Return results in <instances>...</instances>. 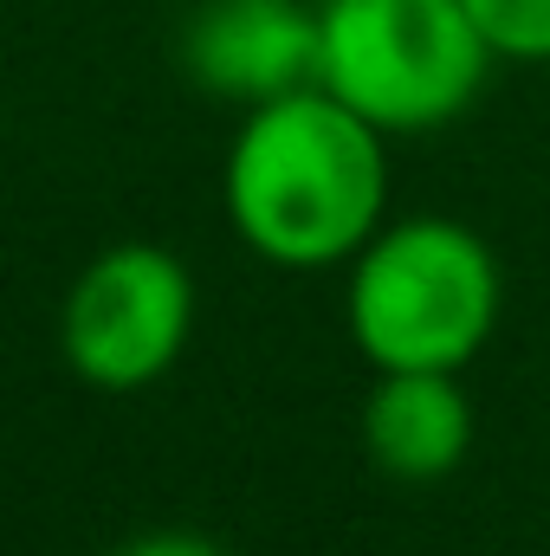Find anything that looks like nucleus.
Returning a JSON list of instances; mask_svg holds the SVG:
<instances>
[{
	"label": "nucleus",
	"instance_id": "7",
	"mask_svg": "<svg viewBox=\"0 0 550 556\" xmlns=\"http://www.w3.org/2000/svg\"><path fill=\"white\" fill-rule=\"evenodd\" d=\"M499 59H550V0H460Z\"/></svg>",
	"mask_w": 550,
	"mask_h": 556
},
{
	"label": "nucleus",
	"instance_id": "3",
	"mask_svg": "<svg viewBox=\"0 0 550 556\" xmlns=\"http://www.w3.org/2000/svg\"><path fill=\"white\" fill-rule=\"evenodd\" d=\"M492 59L460 0H317V85L383 137L453 124Z\"/></svg>",
	"mask_w": 550,
	"mask_h": 556
},
{
	"label": "nucleus",
	"instance_id": "5",
	"mask_svg": "<svg viewBox=\"0 0 550 556\" xmlns=\"http://www.w3.org/2000/svg\"><path fill=\"white\" fill-rule=\"evenodd\" d=\"M182 72L247 111L317 85V0H201L182 26Z\"/></svg>",
	"mask_w": 550,
	"mask_h": 556
},
{
	"label": "nucleus",
	"instance_id": "2",
	"mask_svg": "<svg viewBox=\"0 0 550 556\" xmlns=\"http://www.w3.org/2000/svg\"><path fill=\"white\" fill-rule=\"evenodd\" d=\"M505 278L492 247L447 214L383 220L343 285V317L376 369H466L499 330Z\"/></svg>",
	"mask_w": 550,
	"mask_h": 556
},
{
	"label": "nucleus",
	"instance_id": "6",
	"mask_svg": "<svg viewBox=\"0 0 550 556\" xmlns=\"http://www.w3.org/2000/svg\"><path fill=\"white\" fill-rule=\"evenodd\" d=\"M473 446V402L453 369H376L363 402V453L402 485L447 479Z\"/></svg>",
	"mask_w": 550,
	"mask_h": 556
},
{
	"label": "nucleus",
	"instance_id": "4",
	"mask_svg": "<svg viewBox=\"0 0 550 556\" xmlns=\"http://www.w3.org/2000/svg\"><path fill=\"white\" fill-rule=\"evenodd\" d=\"M195 330V278L168 247H111L72 278L59 311V350L78 382L104 395H137L162 382Z\"/></svg>",
	"mask_w": 550,
	"mask_h": 556
},
{
	"label": "nucleus",
	"instance_id": "1",
	"mask_svg": "<svg viewBox=\"0 0 550 556\" xmlns=\"http://www.w3.org/2000/svg\"><path fill=\"white\" fill-rule=\"evenodd\" d=\"M227 220L273 266H337L389 214V137L337 104L324 85H304L247 111L227 149Z\"/></svg>",
	"mask_w": 550,
	"mask_h": 556
},
{
	"label": "nucleus",
	"instance_id": "8",
	"mask_svg": "<svg viewBox=\"0 0 550 556\" xmlns=\"http://www.w3.org/2000/svg\"><path fill=\"white\" fill-rule=\"evenodd\" d=\"M111 556H221V551L208 538H195V531H142V538H130Z\"/></svg>",
	"mask_w": 550,
	"mask_h": 556
}]
</instances>
